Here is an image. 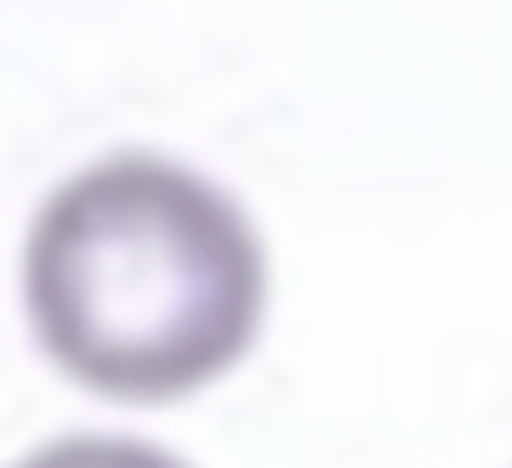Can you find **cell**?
I'll list each match as a JSON object with an SVG mask.
<instances>
[{"label":"cell","mask_w":512,"mask_h":468,"mask_svg":"<svg viewBox=\"0 0 512 468\" xmlns=\"http://www.w3.org/2000/svg\"><path fill=\"white\" fill-rule=\"evenodd\" d=\"M23 314L72 386L166 408L254 353L270 254L210 171L160 149H111L39 199L23 232Z\"/></svg>","instance_id":"6da1fadb"},{"label":"cell","mask_w":512,"mask_h":468,"mask_svg":"<svg viewBox=\"0 0 512 468\" xmlns=\"http://www.w3.org/2000/svg\"><path fill=\"white\" fill-rule=\"evenodd\" d=\"M6 468H193L177 452L155 441H133V435H61L34 452H23Z\"/></svg>","instance_id":"7a4b0ae2"}]
</instances>
